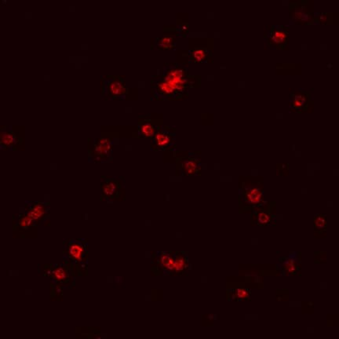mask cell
I'll return each mask as SVG.
<instances>
[{
  "label": "cell",
  "mask_w": 339,
  "mask_h": 339,
  "mask_svg": "<svg viewBox=\"0 0 339 339\" xmlns=\"http://www.w3.org/2000/svg\"><path fill=\"white\" fill-rule=\"evenodd\" d=\"M157 127L151 120L150 115H141L138 118V135L141 138L151 139Z\"/></svg>",
  "instance_id": "10"
},
{
  "label": "cell",
  "mask_w": 339,
  "mask_h": 339,
  "mask_svg": "<svg viewBox=\"0 0 339 339\" xmlns=\"http://www.w3.org/2000/svg\"><path fill=\"white\" fill-rule=\"evenodd\" d=\"M123 182L120 178H103L102 181V197L106 199H113L119 194Z\"/></svg>",
  "instance_id": "7"
},
{
  "label": "cell",
  "mask_w": 339,
  "mask_h": 339,
  "mask_svg": "<svg viewBox=\"0 0 339 339\" xmlns=\"http://www.w3.org/2000/svg\"><path fill=\"white\" fill-rule=\"evenodd\" d=\"M197 83L187 68L179 63H167L151 77V94L156 100H175L182 98L187 90Z\"/></svg>",
  "instance_id": "1"
},
{
  "label": "cell",
  "mask_w": 339,
  "mask_h": 339,
  "mask_svg": "<svg viewBox=\"0 0 339 339\" xmlns=\"http://www.w3.org/2000/svg\"><path fill=\"white\" fill-rule=\"evenodd\" d=\"M115 138L101 136L98 138H89L87 140V150L89 159L91 162L106 163L113 159Z\"/></svg>",
  "instance_id": "2"
},
{
  "label": "cell",
  "mask_w": 339,
  "mask_h": 339,
  "mask_svg": "<svg viewBox=\"0 0 339 339\" xmlns=\"http://www.w3.org/2000/svg\"><path fill=\"white\" fill-rule=\"evenodd\" d=\"M53 276H54L56 280H62L66 278L67 273H66L65 268L60 267V268L54 269V272H53Z\"/></svg>",
  "instance_id": "20"
},
{
  "label": "cell",
  "mask_w": 339,
  "mask_h": 339,
  "mask_svg": "<svg viewBox=\"0 0 339 339\" xmlns=\"http://www.w3.org/2000/svg\"><path fill=\"white\" fill-rule=\"evenodd\" d=\"M240 197L244 205H258L263 201V190L259 186H245L242 190Z\"/></svg>",
  "instance_id": "6"
},
{
  "label": "cell",
  "mask_w": 339,
  "mask_h": 339,
  "mask_svg": "<svg viewBox=\"0 0 339 339\" xmlns=\"http://www.w3.org/2000/svg\"><path fill=\"white\" fill-rule=\"evenodd\" d=\"M314 223L316 228H324L326 226V217L324 215H317L315 219Z\"/></svg>",
  "instance_id": "21"
},
{
  "label": "cell",
  "mask_w": 339,
  "mask_h": 339,
  "mask_svg": "<svg viewBox=\"0 0 339 339\" xmlns=\"http://www.w3.org/2000/svg\"><path fill=\"white\" fill-rule=\"evenodd\" d=\"M159 264L166 270L175 271V253H168L165 251L156 254Z\"/></svg>",
  "instance_id": "12"
},
{
  "label": "cell",
  "mask_w": 339,
  "mask_h": 339,
  "mask_svg": "<svg viewBox=\"0 0 339 339\" xmlns=\"http://www.w3.org/2000/svg\"><path fill=\"white\" fill-rule=\"evenodd\" d=\"M284 268L288 272H294L296 269V263H295V259L290 258L286 261L285 263H284Z\"/></svg>",
  "instance_id": "19"
},
{
  "label": "cell",
  "mask_w": 339,
  "mask_h": 339,
  "mask_svg": "<svg viewBox=\"0 0 339 339\" xmlns=\"http://www.w3.org/2000/svg\"><path fill=\"white\" fill-rule=\"evenodd\" d=\"M101 93L106 99H124L128 94V87L120 75H106L102 78Z\"/></svg>",
  "instance_id": "3"
},
{
  "label": "cell",
  "mask_w": 339,
  "mask_h": 339,
  "mask_svg": "<svg viewBox=\"0 0 339 339\" xmlns=\"http://www.w3.org/2000/svg\"><path fill=\"white\" fill-rule=\"evenodd\" d=\"M201 161L194 155H188L186 157L180 158L178 160L179 171L187 175L197 174L201 169Z\"/></svg>",
  "instance_id": "9"
},
{
  "label": "cell",
  "mask_w": 339,
  "mask_h": 339,
  "mask_svg": "<svg viewBox=\"0 0 339 339\" xmlns=\"http://www.w3.org/2000/svg\"><path fill=\"white\" fill-rule=\"evenodd\" d=\"M235 295L237 299H245L249 295V291L247 289H242V288L236 289Z\"/></svg>",
  "instance_id": "22"
},
{
  "label": "cell",
  "mask_w": 339,
  "mask_h": 339,
  "mask_svg": "<svg viewBox=\"0 0 339 339\" xmlns=\"http://www.w3.org/2000/svg\"><path fill=\"white\" fill-rule=\"evenodd\" d=\"M175 127L168 126H160L155 130L151 138V149L154 151H167L173 150L175 148Z\"/></svg>",
  "instance_id": "4"
},
{
  "label": "cell",
  "mask_w": 339,
  "mask_h": 339,
  "mask_svg": "<svg viewBox=\"0 0 339 339\" xmlns=\"http://www.w3.org/2000/svg\"><path fill=\"white\" fill-rule=\"evenodd\" d=\"M307 98L306 95L304 94H296L291 98V107L295 108V109H301L304 107L306 104Z\"/></svg>",
  "instance_id": "17"
},
{
  "label": "cell",
  "mask_w": 339,
  "mask_h": 339,
  "mask_svg": "<svg viewBox=\"0 0 339 339\" xmlns=\"http://www.w3.org/2000/svg\"><path fill=\"white\" fill-rule=\"evenodd\" d=\"M22 138L14 134L11 126H2L0 128V147L1 150H14L21 144Z\"/></svg>",
  "instance_id": "5"
},
{
  "label": "cell",
  "mask_w": 339,
  "mask_h": 339,
  "mask_svg": "<svg viewBox=\"0 0 339 339\" xmlns=\"http://www.w3.org/2000/svg\"><path fill=\"white\" fill-rule=\"evenodd\" d=\"M47 211H48V206L46 205V203H41V202L28 203L26 210H25V212L31 217L35 223L40 220L42 217L46 215Z\"/></svg>",
  "instance_id": "11"
},
{
  "label": "cell",
  "mask_w": 339,
  "mask_h": 339,
  "mask_svg": "<svg viewBox=\"0 0 339 339\" xmlns=\"http://www.w3.org/2000/svg\"><path fill=\"white\" fill-rule=\"evenodd\" d=\"M258 223L261 225H266L270 222V215H268V213L264 211H258L257 215Z\"/></svg>",
  "instance_id": "18"
},
{
  "label": "cell",
  "mask_w": 339,
  "mask_h": 339,
  "mask_svg": "<svg viewBox=\"0 0 339 339\" xmlns=\"http://www.w3.org/2000/svg\"><path fill=\"white\" fill-rule=\"evenodd\" d=\"M66 253L70 259L76 262H84L86 259V245L82 240H72L66 245Z\"/></svg>",
  "instance_id": "8"
},
{
  "label": "cell",
  "mask_w": 339,
  "mask_h": 339,
  "mask_svg": "<svg viewBox=\"0 0 339 339\" xmlns=\"http://www.w3.org/2000/svg\"><path fill=\"white\" fill-rule=\"evenodd\" d=\"M187 54L190 61L194 62H206L211 56V51L207 48H195L190 50Z\"/></svg>",
  "instance_id": "13"
},
{
  "label": "cell",
  "mask_w": 339,
  "mask_h": 339,
  "mask_svg": "<svg viewBox=\"0 0 339 339\" xmlns=\"http://www.w3.org/2000/svg\"><path fill=\"white\" fill-rule=\"evenodd\" d=\"M33 224H35L34 220L26 212L21 214L17 218V225L20 228H28Z\"/></svg>",
  "instance_id": "16"
},
{
  "label": "cell",
  "mask_w": 339,
  "mask_h": 339,
  "mask_svg": "<svg viewBox=\"0 0 339 339\" xmlns=\"http://www.w3.org/2000/svg\"><path fill=\"white\" fill-rule=\"evenodd\" d=\"M270 38L272 42L277 44H281L285 42L287 33L279 28H274L271 32Z\"/></svg>",
  "instance_id": "15"
},
{
  "label": "cell",
  "mask_w": 339,
  "mask_h": 339,
  "mask_svg": "<svg viewBox=\"0 0 339 339\" xmlns=\"http://www.w3.org/2000/svg\"><path fill=\"white\" fill-rule=\"evenodd\" d=\"M154 45L158 48L171 49L175 45V37L174 36H164L155 39Z\"/></svg>",
  "instance_id": "14"
}]
</instances>
